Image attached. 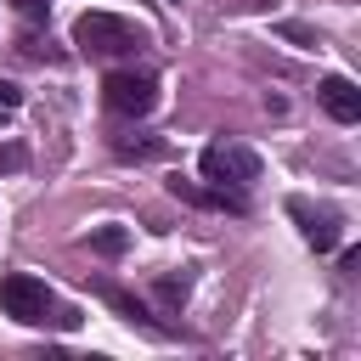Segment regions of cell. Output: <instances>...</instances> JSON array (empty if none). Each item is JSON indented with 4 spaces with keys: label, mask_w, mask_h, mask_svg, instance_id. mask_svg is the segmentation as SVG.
I'll return each instance as SVG.
<instances>
[{
    "label": "cell",
    "mask_w": 361,
    "mask_h": 361,
    "mask_svg": "<svg viewBox=\"0 0 361 361\" xmlns=\"http://www.w3.org/2000/svg\"><path fill=\"white\" fill-rule=\"evenodd\" d=\"M288 209H293V214L305 220V243H310V248H322V254H327V248L338 243V214H333V209H322V214H310V203H299V197H293Z\"/></svg>",
    "instance_id": "cell-7"
},
{
    "label": "cell",
    "mask_w": 361,
    "mask_h": 361,
    "mask_svg": "<svg viewBox=\"0 0 361 361\" xmlns=\"http://www.w3.org/2000/svg\"><path fill=\"white\" fill-rule=\"evenodd\" d=\"M203 180H214V186H248V180H259V152L254 147H237V141H214V147H203Z\"/></svg>",
    "instance_id": "cell-4"
},
{
    "label": "cell",
    "mask_w": 361,
    "mask_h": 361,
    "mask_svg": "<svg viewBox=\"0 0 361 361\" xmlns=\"http://www.w3.org/2000/svg\"><path fill=\"white\" fill-rule=\"evenodd\" d=\"M17 6H23L28 17H39V11H45V0H17Z\"/></svg>",
    "instance_id": "cell-15"
},
{
    "label": "cell",
    "mask_w": 361,
    "mask_h": 361,
    "mask_svg": "<svg viewBox=\"0 0 361 361\" xmlns=\"http://www.w3.org/2000/svg\"><path fill=\"white\" fill-rule=\"evenodd\" d=\"M90 248H96V254H124V248H130V231H124V226H96V231H90Z\"/></svg>",
    "instance_id": "cell-8"
},
{
    "label": "cell",
    "mask_w": 361,
    "mask_h": 361,
    "mask_svg": "<svg viewBox=\"0 0 361 361\" xmlns=\"http://www.w3.org/2000/svg\"><path fill=\"white\" fill-rule=\"evenodd\" d=\"M17 107H23V85L0 79V113H17Z\"/></svg>",
    "instance_id": "cell-13"
},
{
    "label": "cell",
    "mask_w": 361,
    "mask_h": 361,
    "mask_svg": "<svg viewBox=\"0 0 361 361\" xmlns=\"http://www.w3.org/2000/svg\"><path fill=\"white\" fill-rule=\"evenodd\" d=\"M322 107L338 118V124H355L361 118V90H355V79H344V73H333V79H322Z\"/></svg>",
    "instance_id": "cell-5"
},
{
    "label": "cell",
    "mask_w": 361,
    "mask_h": 361,
    "mask_svg": "<svg viewBox=\"0 0 361 361\" xmlns=\"http://www.w3.org/2000/svg\"><path fill=\"white\" fill-rule=\"evenodd\" d=\"M169 192H175L180 203H197V209H231V214H243V192H237V186H231V192H226V186H209V192H203V186H192V180H169Z\"/></svg>",
    "instance_id": "cell-6"
},
{
    "label": "cell",
    "mask_w": 361,
    "mask_h": 361,
    "mask_svg": "<svg viewBox=\"0 0 361 361\" xmlns=\"http://www.w3.org/2000/svg\"><path fill=\"white\" fill-rule=\"evenodd\" d=\"M113 152H118V158H158L164 141H113Z\"/></svg>",
    "instance_id": "cell-10"
},
{
    "label": "cell",
    "mask_w": 361,
    "mask_h": 361,
    "mask_svg": "<svg viewBox=\"0 0 361 361\" xmlns=\"http://www.w3.org/2000/svg\"><path fill=\"white\" fill-rule=\"evenodd\" d=\"M107 305H113V310H124L130 322H141V327H152V333H158V322L147 316V305H141V299H130V293H118V288H107Z\"/></svg>",
    "instance_id": "cell-9"
},
{
    "label": "cell",
    "mask_w": 361,
    "mask_h": 361,
    "mask_svg": "<svg viewBox=\"0 0 361 361\" xmlns=\"http://www.w3.org/2000/svg\"><path fill=\"white\" fill-rule=\"evenodd\" d=\"M0 310H6L11 322H23V327H39V322L79 327V316H73V310H56L51 288H45L39 276H28V271H11V276H0Z\"/></svg>",
    "instance_id": "cell-2"
},
{
    "label": "cell",
    "mask_w": 361,
    "mask_h": 361,
    "mask_svg": "<svg viewBox=\"0 0 361 361\" xmlns=\"http://www.w3.org/2000/svg\"><path fill=\"white\" fill-rule=\"evenodd\" d=\"M102 96H107L113 113L147 118V113L158 107V79H152V73H135V68H113V73L102 79Z\"/></svg>",
    "instance_id": "cell-3"
},
{
    "label": "cell",
    "mask_w": 361,
    "mask_h": 361,
    "mask_svg": "<svg viewBox=\"0 0 361 361\" xmlns=\"http://www.w3.org/2000/svg\"><path fill=\"white\" fill-rule=\"evenodd\" d=\"M0 169H23V147H0Z\"/></svg>",
    "instance_id": "cell-14"
},
{
    "label": "cell",
    "mask_w": 361,
    "mask_h": 361,
    "mask_svg": "<svg viewBox=\"0 0 361 361\" xmlns=\"http://www.w3.org/2000/svg\"><path fill=\"white\" fill-rule=\"evenodd\" d=\"M186 288H192V276H158V299H164V305H180Z\"/></svg>",
    "instance_id": "cell-11"
},
{
    "label": "cell",
    "mask_w": 361,
    "mask_h": 361,
    "mask_svg": "<svg viewBox=\"0 0 361 361\" xmlns=\"http://www.w3.org/2000/svg\"><path fill=\"white\" fill-rule=\"evenodd\" d=\"M276 34H282V39H293V45H322V39H316V34L305 28V23H282Z\"/></svg>",
    "instance_id": "cell-12"
},
{
    "label": "cell",
    "mask_w": 361,
    "mask_h": 361,
    "mask_svg": "<svg viewBox=\"0 0 361 361\" xmlns=\"http://www.w3.org/2000/svg\"><path fill=\"white\" fill-rule=\"evenodd\" d=\"M73 45L85 56H135V51L152 45V34L130 17H118V11H79L73 17Z\"/></svg>",
    "instance_id": "cell-1"
}]
</instances>
